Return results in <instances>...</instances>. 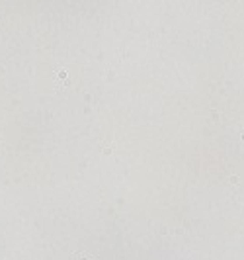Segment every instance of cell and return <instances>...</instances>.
I'll return each instance as SVG.
<instances>
[{"mask_svg":"<svg viewBox=\"0 0 244 260\" xmlns=\"http://www.w3.org/2000/svg\"><path fill=\"white\" fill-rule=\"evenodd\" d=\"M71 260H96V256H94V254L84 252V250H78V252H74L71 256Z\"/></svg>","mask_w":244,"mask_h":260,"instance_id":"cell-1","label":"cell"}]
</instances>
